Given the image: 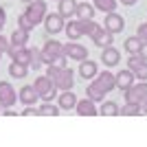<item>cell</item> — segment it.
Listing matches in <instances>:
<instances>
[{"label": "cell", "instance_id": "cell-29", "mask_svg": "<svg viewBox=\"0 0 147 147\" xmlns=\"http://www.w3.org/2000/svg\"><path fill=\"white\" fill-rule=\"evenodd\" d=\"M57 105H53V103H44L42 108H40V114H46V117H55L57 114Z\"/></svg>", "mask_w": 147, "mask_h": 147}, {"label": "cell", "instance_id": "cell-9", "mask_svg": "<svg viewBox=\"0 0 147 147\" xmlns=\"http://www.w3.org/2000/svg\"><path fill=\"white\" fill-rule=\"evenodd\" d=\"M64 18H61L59 13H46V18H44V29L49 31V33H59L61 29H64Z\"/></svg>", "mask_w": 147, "mask_h": 147}, {"label": "cell", "instance_id": "cell-11", "mask_svg": "<svg viewBox=\"0 0 147 147\" xmlns=\"http://www.w3.org/2000/svg\"><path fill=\"white\" fill-rule=\"evenodd\" d=\"M64 55L73 57V59H77V61H84V59H88V51L84 49L81 44H66V46H64Z\"/></svg>", "mask_w": 147, "mask_h": 147}, {"label": "cell", "instance_id": "cell-27", "mask_svg": "<svg viewBox=\"0 0 147 147\" xmlns=\"http://www.w3.org/2000/svg\"><path fill=\"white\" fill-rule=\"evenodd\" d=\"M101 114H108V117H114V114H119V105L114 103V101H105V103L101 105Z\"/></svg>", "mask_w": 147, "mask_h": 147}, {"label": "cell", "instance_id": "cell-38", "mask_svg": "<svg viewBox=\"0 0 147 147\" xmlns=\"http://www.w3.org/2000/svg\"><path fill=\"white\" fill-rule=\"evenodd\" d=\"M123 5H127V7H132V5H136V0H121Z\"/></svg>", "mask_w": 147, "mask_h": 147}, {"label": "cell", "instance_id": "cell-18", "mask_svg": "<svg viewBox=\"0 0 147 147\" xmlns=\"http://www.w3.org/2000/svg\"><path fill=\"white\" fill-rule=\"evenodd\" d=\"M114 79H117V86L121 90H127L132 84H134V75L129 73V70H121L119 75H114Z\"/></svg>", "mask_w": 147, "mask_h": 147}, {"label": "cell", "instance_id": "cell-39", "mask_svg": "<svg viewBox=\"0 0 147 147\" xmlns=\"http://www.w3.org/2000/svg\"><path fill=\"white\" fill-rule=\"evenodd\" d=\"M143 110H145V114H147V99L143 101Z\"/></svg>", "mask_w": 147, "mask_h": 147}, {"label": "cell", "instance_id": "cell-1", "mask_svg": "<svg viewBox=\"0 0 147 147\" xmlns=\"http://www.w3.org/2000/svg\"><path fill=\"white\" fill-rule=\"evenodd\" d=\"M51 81H53V86L55 88H61V90H70L75 84L73 79V70L68 66H57V64H49V73H46Z\"/></svg>", "mask_w": 147, "mask_h": 147}, {"label": "cell", "instance_id": "cell-36", "mask_svg": "<svg viewBox=\"0 0 147 147\" xmlns=\"http://www.w3.org/2000/svg\"><path fill=\"white\" fill-rule=\"evenodd\" d=\"M5 22H7V11L2 9V7H0V31L5 29Z\"/></svg>", "mask_w": 147, "mask_h": 147}, {"label": "cell", "instance_id": "cell-20", "mask_svg": "<svg viewBox=\"0 0 147 147\" xmlns=\"http://www.w3.org/2000/svg\"><path fill=\"white\" fill-rule=\"evenodd\" d=\"M79 75L84 77V79H92V77H97V64L94 61H88L84 59L79 66Z\"/></svg>", "mask_w": 147, "mask_h": 147}, {"label": "cell", "instance_id": "cell-25", "mask_svg": "<svg viewBox=\"0 0 147 147\" xmlns=\"http://www.w3.org/2000/svg\"><path fill=\"white\" fill-rule=\"evenodd\" d=\"M81 26H84V33H86V35H97L99 31L103 29V26L101 24H97V22H94V20H81Z\"/></svg>", "mask_w": 147, "mask_h": 147}, {"label": "cell", "instance_id": "cell-3", "mask_svg": "<svg viewBox=\"0 0 147 147\" xmlns=\"http://www.w3.org/2000/svg\"><path fill=\"white\" fill-rule=\"evenodd\" d=\"M24 16L33 22V26H37L40 22H44V18H46V2H44V0H33V2H29Z\"/></svg>", "mask_w": 147, "mask_h": 147}, {"label": "cell", "instance_id": "cell-10", "mask_svg": "<svg viewBox=\"0 0 147 147\" xmlns=\"http://www.w3.org/2000/svg\"><path fill=\"white\" fill-rule=\"evenodd\" d=\"M92 84H94L101 92H110L112 88H117V79H114V75H112V73H101Z\"/></svg>", "mask_w": 147, "mask_h": 147}, {"label": "cell", "instance_id": "cell-32", "mask_svg": "<svg viewBox=\"0 0 147 147\" xmlns=\"http://www.w3.org/2000/svg\"><path fill=\"white\" fill-rule=\"evenodd\" d=\"M18 26H20V29H24V31H29V33L33 31V22H31V20L26 18L24 13H22V16L18 18Z\"/></svg>", "mask_w": 147, "mask_h": 147}, {"label": "cell", "instance_id": "cell-19", "mask_svg": "<svg viewBox=\"0 0 147 147\" xmlns=\"http://www.w3.org/2000/svg\"><path fill=\"white\" fill-rule=\"evenodd\" d=\"M119 59H121V55H119V51H117V49H112V46L103 49V55H101V61H103L105 66H114V64H119Z\"/></svg>", "mask_w": 147, "mask_h": 147}, {"label": "cell", "instance_id": "cell-17", "mask_svg": "<svg viewBox=\"0 0 147 147\" xmlns=\"http://www.w3.org/2000/svg\"><path fill=\"white\" fill-rule=\"evenodd\" d=\"M66 35L70 37V40H79L81 35H84V26H81V20H70L66 26Z\"/></svg>", "mask_w": 147, "mask_h": 147}, {"label": "cell", "instance_id": "cell-2", "mask_svg": "<svg viewBox=\"0 0 147 147\" xmlns=\"http://www.w3.org/2000/svg\"><path fill=\"white\" fill-rule=\"evenodd\" d=\"M40 53H42V61H46V64H55L59 57H64V44L55 42V40H49Z\"/></svg>", "mask_w": 147, "mask_h": 147}, {"label": "cell", "instance_id": "cell-6", "mask_svg": "<svg viewBox=\"0 0 147 147\" xmlns=\"http://www.w3.org/2000/svg\"><path fill=\"white\" fill-rule=\"evenodd\" d=\"M127 70L134 75L136 79H143V81L147 79V61L138 55H132L127 59Z\"/></svg>", "mask_w": 147, "mask_h": 147}, {"label": "cell", "instance_id": "cell-22", "mask_svg": "<svg viewBox=\"0 0 147 147\" xmlns=\"http://www.w3.org/2000/svg\"><path fill=\"white\" fill-rule=\"evenodd\" d=\"M26 73H29V66H26V64L11 61V66H9V75H11V77H16V79H24Z\"/></svg>", "mask_w": 147, "mask_h": 147}, {"label": "cell", "instance_id": "cell-26", "mask_svg": "<svg viewBox=\"0 0 147 147\" xmlns=\"http://www.w3.org/2000/svg\"><path fill=\"white\" fill-rule=\"evenodd\" d=\"M141 44H143V40H138V37H127L125 40V51L132 53V55H136L138 49H141Z\"/></svg>", "mask_w": 147, "mask_h": 147}, {"label": "cell", "instance_id": "cell-12", "mask_svg": "<svg viewBox=\"0 0 147 147\" xmlns=\"http://www.w3.org/2000/svg\"><path fill=\"white\" fill-rule=\"evenodd\" d=\"M94 7L88 5V0H84V2H77V9H75V16L79 20H92L94 18Z\"/></svg>", "mask_w": 147, "mask_h": 147}, {"label": "cell", "instance_id": "cell-40", "mask_svg": "<svg viewBox=\"0 0 147 147\" xmlns=\"http://www.w3.org/2000/svg\"><path fill=\"white\" fill-rule=\"evenodd\" d=\"M22 2H26V5H29V2H33V0H22Z\"/></svg>", "mask_w": 147, "mask_h": 147}, {"label": "cell", "instance_id": "cell-35", "mask_svg": "<svg viewBox=\"0 0 147 147\" xmlns=\"http://www.w3.org/2000/svg\"><path fill=\"white\" fill-rule=\"evenodd\" d=\"M138 57H143V59L147 61V42L141 44V49H138Z\"/></svg>", "mask_w": 147, "mask_h": 147}, {"label": "cell", "instance_id": "cell-23", "mask_svg": "<svg viewBox=\"0 0 147 147\" xmlns=\"http://www.w3.org/2000/svg\"><path fill=\"white\" fill-rule=\"evenodd\" d=\"M77 105V97H75L70 90H64L59 94V108H64V110H70V108H75Z\"/></svg>", "mask_w": 147, "mask_h": 147}, {"label": "cell", "instance_id": "cell-15", "mask_svg": "<svg viewBox=\"0 0 147 147\" xmlns=\"http://www.w3.org/2000/svg\"><path fill=\"white\" fill-rule=\"evenodd\" d=\"M18 99L22 101V103H26V105H31V103H35L37 99V92H35V88L33 86H24L22 90H20V94H18Z\"/></svg>", "mask_w": 147, "mask_h": 147}, {"label": "cell", "instance_id": "cell-5", "mask_svg": "<svg viewBox=\"0 0 147 147\" xmlns=\"http://www.w3.org/2000/svg\"><path fill=\"white\" fill-rule=\"evenodd\" d=\"M125 97H127L129 103H143V101L147 99V81L132 84V86L125 90Z\"/></svg>", "mask_w": 147, "mask_h": 147}, {"label": "cell", "instance_id": "cell-13", "mask_svg": "<svg viewBox=\"0 0 147 147\" xmlns=\"http://www.w3.org/2000/svg\"><path fill=\"white\" fill-rule=\"evenodd\" d=\"M75 110H77V114H81V117H92V114H97V108H94V101H90V99H84V101H77V105H75Z\"/></svg>", "mask_w": 147, "mask_h": 147}, {"label": "cell", "instance_id": "cell-33", "mask_svg": "<svg viewBox=\"0 0 147 147\" xmlns=\"http://www.w3.org/2000/svg\"><path fill=\"white\" fill-rule=\"evenodd\" d=\"M136 37H138V40H143V42H147V22H145V24H138Z\"/></svg>", "mask_w": 147, "mask_h": 147}, {"label": "cell", "instance_id": "cell-28", "mask_svg": "<svg viewBox=\"0 0 147 147\" xmlns=\"http://www.w3.org/2000/svg\"><path fill=\"white\" fill-rule=\"evenodd\" d=\"M103 94H105V92H101L94 84L88 86V99H90V101H103Z\"/></svg>", "mask_w": 147, "mask_h": 147}, {"label": "cell", "instance_id": "cell-21", "mask_svg": "<svg viewBox=\"0 0 147 147\" xmlns=\"http://www.w3.org/2000/svg\"><path fill=\"white\" fill-rule=\"evenodd\" d=\"M59 2V16L61 18H68V16H73L75 9H77V0H57Z\"/></svg>", "mask_w": 147, "mask_h": 147}, {"label": "cell", "instance_id": "cell-8", "mask_svg": "<svg viewBox=\"0 0 147 147\" xmlns=\"http://www.w3.org/2000/svg\"><path fill=\"white\" fill-rule=\"evenodd\" d=\"M103 29L105 31H110L112 35H114V33H121L123 29H125V20L121 18V16H119V13H108V16H105V22H103Z\"/></svg>", "mask_w": 147, "mask_h": 147}, {"label": "cell", "instance_id": "cell-7", "mask_svg": "<svg viewBox=\"0 0 147 147\" xmlns=\"http://www.w3.org/2000/svg\"><path fill=\"white\" fill-rule=\"evenodd\" d=\"M16 90H13V86L9 84V81H0V105L2 108H11L13 103H16Z\"/></svg>", "mask_w": 147, "mask_h": 147}, {"label": "cell", "instance_id": "cell-34", "mask_svg": "<svg viewBox=\"0 0 147 147\" xmlns=\"http://www.w3.org/2000/svg\"><path fill=\"white\" fill-rule=\"evenodd\" d=\"M7 51H9V40H7L5 35H0V55L7 53Z\"/></svg>", "mask_w": 147, "mask_h": 147}, {"label": "cell", "instance_id": "cell-30", "mask_svg": "<svg viewBox=\"0 0 147 147\" xmlns=\"http://www.w3.org/2000/svg\"><path fill=\"white\" fill-rule=\"evenodd\" d=\"M138 110H141V103H129L127 101V105L121 108V114H138Z\"/></svg>", "mask_w": 147, "mask_h": 147}, {"label": "cell", "instance_id": "cell-24", "mask_svg": "<svg viewBox=\"0 0 147 147\" xmlns=\"http://www.w3.org/2000/svg\"><path fill=\"white\" fill-rule=\"evenodd\" d=\"M94 9L103 13H112L117 9V0H94Z\"/></svg>", "mask_w": 147, "mask_h": 147}, {"label": "cell", "instance_id": "cell-14", "mask_svg": "<svg viewBox=\"0 0 147 147\" xmlns=\"http://www.w3.org/2000/svg\"><path fill=\"white\" fill-rule=\"evenodd\" d=\"M24 44H29V31L24 29H16L11 33V42H9V46H24Z\"/></svg>", "mask_w": 147, "mask_h": 147}, {"label": "cell", "instance_id": "cell-16", "mask_svg": "<svg viewBox=\"0 0 147 147\" xmlns=\"http://www.w3.org/2000/svg\"><path fill=\"white\" fill-rule=\"evenodd\" d=\"M92 40H94V44H97L99 49H108V46H112V33H110V31H105V29H101L97 35H92Z\"/></svg>", "mask_w": 147, "mask_h": 147}, {"label": "cell", "instance_id": "cell-4", "mask_svg": "<svg viewBox=\"0 0 147 147\" xmlns=\"http://www.w3.org/2000/svg\"><path fill=\"white\" fill-rule=\"evenodd\" d=\"M33 88H35L37 97L42 99L44 103H51V99L55 97V86H53V81H51L49 77H37Z\"/></svg>", "mask_w": 147, "mask_h": 147}, {"label": "cell", "instance_id": "cell-31", "mask_svg": "<svg viewBox=\"0 0 147 147\" xmlns=\"http://www.w3.org/2000/svg\"><path fill=\"white\" fill-rule=\"evenodd\" d=\"M29 66H33V68H40L42 66V53H40V51H31V64Z\"/></svg>", "mask_w": 147, "mask_h": 147}, {"label": "cell", "instance_id": "cell-37", "mask_svg": "<svg viewBox=\"0 0 147 147\" xmlns=\"http://www.w3.org/2000/svg\"><path fill=\"white\" fill-rule=\"evenodd\" d=\"M22 114H24V117H31V114H40V110H35V108H31V105H29V108H26Z\"/></svg>", "mask_w": 147, "mask_h": 147}]
</instances>
